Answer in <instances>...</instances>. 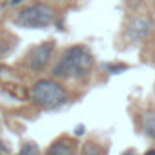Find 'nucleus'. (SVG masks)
Listing matches in <instances>:
<instances>
[{"label": "nucleus", "instance_id": "nucleus-2", "mask_svg": "<svg viewBox=\"0 0 155 155\" xmlns=\"http://www.w3.org/2000/svg\"><path fill=\"white\" fill-rule=\"evenodd\" d=\"M55 9L48 4H33V6H28L24 8L15 22L22 28H29V29H40V28H48L55 22Z\"/></svg>", "mask_w": 155, "mask_h": 155}, {"label": "nucleus", "instance_id": "nucleus-11", "mask_svg": "<svg viewBox=\"0 0 155 155\" xmlns=\"http://www.w3.org/2000/svg\"><path fill=\"white\" fill-rule=\"evenodd\" d=\"M124 155H135V153H133V151H126Z\"/></svg>", "mask_w": 155, "mask_h": 155}, {"label": "nucleus", "instance_id": "nucleus-5", "mask_svg": "<svg viewBox=\"0 0 155 155\" xmlns=\"http://www.w3.org/2000/svg\"><path fill=\"white\" fill-rule=\"evenodd\" d=\"M150 31H151V20L146 18V17H139L130 24L128 37L131 40H142V38H146L150 35Z\"/></svg>", "mask_w": 155, "mask_h": 155}, {"label": "nucleus", "instance_id": "nucleus-10", "mask_svg": "<svg viewBox=\"0 0 155 155\" xmlns=\"http://www.w3.org/2000/svg\"><path fill=\"white\" fill-rule=\"evenodd\" d=\"M146 155H155V150H151V151H148Z\"/></svg>", "mask_w": 155, "mask_h": 155}, {"label": "nucleus", "instance_id": "nucleus-3", "mask_svg": "<svg viewBox=\"0 0 155 155\" xmlns=\"http://www.w3.org/2000/svg\"><path fill=\"white\" fill-rule=\"evenodd\" d=\"M31 99L42 108H57L68 101V93L58 82L44 79L31 88Z\"/></svg>", "mask_w": 155, "mask_h": 155}, {"label": "nucleus", "instance_id": "nucleus-8", "mask_svg": "<svg viewBox=\"0 0 155 155\" xmlns=\"http://www.w3.org/2000/svg\"><path fill=\"white\" fill-rule=\"evenodd\" d=\"M82 155H104V151H102V148H101L99 144L88 142V144H84V148H82Z\"/></svg>", "mask_w": 155, "mask_h": 155}, {"label": "nucleus", "instance_id": "nucleus-1", "mask_svg": "<svg viewBox=\"0 0 155 155\" xmlns=\"http://www.w3.org/2000/svg\"><path fill=\"white\" fill-rule=\"evenodd\" d=\"M93 55L84 46L68 48L53 68V77L57 79H71V77H86L93 68Z\"/></svg>", "mask_w": 155, "mask_h": 155}, {"label": "nucleus", "instance_id": "nucleus-4", "mask_svg": "<svg viewBox=\"0 0 155 155\" xmlns=\"http://www.w3.org/2000/svg\"><path fill=\"white\" fill-rule=\"evenodd\" d=\"M53 49H55L53 42H42V44L35 46V48L29 51V55H28V64H29V68L35 69V71L44 69V68L48 66L51 55H53Z\"/></svg>", "mask_w": 155, "mask_h": 155}, {"label": "nucleus", "instance_id": "nucleus-7", "mask_svg": "<svg viewBox=\"0 0 155 155\" xmlns=\"http://www.w3.org/2000/svg\"><path fill=\"white\" fill-rule=\"evenodd\" d=\"M142 126H144V131H146L151 139H155V111L144 113V117H142Z\"/></svg>", "mask_w": 155, "mask_h": 155}, {"label": "nucleus", "instance_id": "nucleus-9", "mask_svg": "<svg viewBox=\"0 0 155 155\" xmlns=\"http://www.w3.org/2000/svg\"><path fill=\"white\" fill-rule=\"evenodd\" d=\"M18 155H38V148L33 142H28V144L22 146V150H20Z\"/></svg>", "mask_w": 155, "mask_h": 155}, {"label": "nucleus", "instance_id": "nucleus-6", "mask_svg": "<svg viewBox=\"0 0 155 155\" xmlns=\"http://www.w3.org/2000/svg\"><path fill=\"white\" fill-rule=\"evenodd\" d=\"M46 155H75V144L69 139H58L48 148Z\"/></svg>", "mask_w": 155, "mask_h": 155}]
</instances>
